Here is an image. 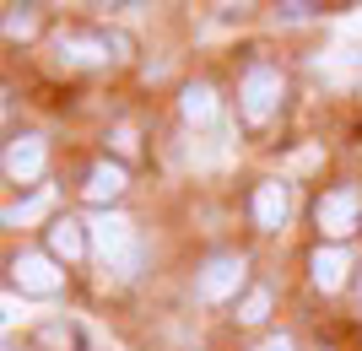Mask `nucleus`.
Here are the masks:
<instances>
[{
    "instance_id": "obj_10",
    "label": "nucleus",
    "mask_w": 362,
    "mask_h": 351,
    "mask_svg": "<svg viewBox=\"0 0 362 351\" xmlns=\"http://www.w3.org/2000/svg\"><path fill=\"white\" fill-rule=\"evenodd\" d=\"M81 195H87L98 211H108V206L124 195V168L119 162H98V168L87 173V184H81Z\"/></svg>"
},
{
    "instance_id": "obj_7",
    "label": "nucleus",
    "mask_w": 362,
    "mask_h": 351,
    "mask_svg": "<svg viewBox=\"0 0 362 351\" xmlns=\"http://www.w3.org/2000/svg\"><path fill=\"white\" fill-rule=\"evenodd\" d=\"M44 162H49L44 136H11L6 141V179L11 184H33L44 173Z\"/></svg>"
},
{
    "instance_id": "obj_14",
    "label": "nucleus",
    "mask_w": 362,
    "mask_h": 351,
    "mask_svg": "<svg viewBox=\"0 0 362 351\" xmlns=\"http://www.w3.org/2000/svg\"><path fill=\"white\" fill-rule=\"evenodd\" d=\"M33 22H38V16H33V6H6V38H28Z\"/></svg>"
},
{
    "instance_id": "obj_9",
    "label": "nucleus",
    "mask_w": 362,
    "mask_h": 351,
    "mask_svg": "<svg viewBox=\"0 0 362 351\" xmlns=\"http://www.w3.org/2000/svg\"><path fill=\"white\" fill-rule=\"evenodd\" d=\"M346 270H351V254L341 244H319L314 254H308V275H314L319 292H341L346 287Z\"/></svg>"
},
{
    "instance_id": "obj_4",
    "label": "nucleus",
    "mask_w": 362,
    "mask_h": 351,
    "mask_svg": "<svg viewBox=\"0 0 362 351\" xmlns=\"http://www.w3.org/2000/svg\"><path fill=\"white\" fill-rule=\"evenodd\" d=\"M314 227L330 238V244H341L346 232L362 227V189L357 184H341V189H325V195L314 200Z\"/></svg>"
},
{
    "instance_id": "obj_8",
    "label": "nucleus",
    "mask_w": 362,
    "mask_h": 351,
    "mask_svg": "<svg viewBox=\"0 0 362 351\" xmlns=\"http://www.w3.org/2000/svg\"><path fill=\"white\" fill-rule=\"evenodd\" d=\"M255 222H259V232H281L287 227V216H292V189L281 179H265V184H255Z\"/></svg>"
},
{
    "instance_id": "obj_5",
    "label": "nucleus",
    "mask_w": 362,
    "mask_h": 351,
    "mask_svg": "<svg viewBox=\"0 0 362 351\" xmlns=\"http://www.w3.org/2000/svg\"><path fill=\"white\" fill-rule=\"evenodd\" d=\"M11 287H22L28 297H54L65 287V270L54 265V254H38V249H22L11 260Z\"/></svg>"
},
{
    "instance_id": "obj_1",
    "label": "nucleus",
    "mask_w": 362,
    "mask_h": 351,
    "mask_svg": "<svg viewBox=\"0 0 362 351\" xmlns=\"http://www.w3.org/2000/svg\"><path fill=\"white\" fill-rule=\"evenodd\" d=\"M87 244H92V254H98V265L103 270H114L119 281H136L141 275V232H136V222L124 211H98L87 222Z\"/></svg>"
},
{
    "instance_id": "obj_17",
    "label": "nucleus",
    "mask_w": 362,
    "mask_h": 351,
    "mask_svg": "<svg viewBox=\"0 0 362 351\" xmlns=\"http://www.w3.org/2000/svg\"><path fill=\"white\" fill-rule=\"evenodd\" d=\"M44 206V195H33V200H22V206H6V222H22V216H33Z\"/></svg>"
},
{
    "instance_id": "obj_15",
    "label": "nucleus",
    "mask_w": 362,
    "mask_h": 351,
    "mask_svg": "<svg viewBox=\"0 0 362 351\" xmlns=\"http://www.w3.org/2000/svg\"><path fill=\"white\" fill-rule=\"evenodd\" d=\"M108 141H114V152H119V157H136V130H130V124H114V136H108Z\"/></svg>"
},
{
    "instance_id": "obj_18",
    "label": "nucleus",
    "mask_w": 362,
    "mask_h": 351,
    "mask_svg": "<svg viewBox=\"0 0 362 351\" xmlns=\"http://www.w3.org/2000/svg\"><path fill=\"white\" fill-rule=\"evenodd\" d=\"M259 351H298V346H292V335H265Z\"/></svg>"
},
{
    "instance_id": "obj_3",
    "label": "nucleus",
    "mask_w": 362,
    "mask_h": 351,
    "mask_svg": "<svg viewBox=\"0 0 362 351\" xmlns=\"http://www.w3.org/2000/svg\"><path fill=\"white\" fill-rule=\"evenodd\" d=\"M281 92H287V81H281V71L265 60H255L249 71H243L238 81V108H243V119L249 124H265L276 114V103H281Z\"/></svg>"
},
{
    "instance_id": "obj_13",
    "label": "nucleus",
    "mask_w": 362,
    "mask_h": 351,
    "mask_svg": "<svg viewBox=\"0 0 362 351\" xmlns=\"http://www.w3.org/2000/svg\"><path fill=\"white\" fill-rule=\"evenodd\" d=\"M265 314H271V292L255 287V292L238 303V324H265Z\"/></svg>"
},
{
    "instance_id": "obj_11",
    "label": "nucleus",
    "mask_w": 362,
    "mask_h": 351,
    "mask_svg": "<svg viewBox=\"0 0 362 351\" xmlns=\"http://www.w3.org/2000/svg\"><path fill=\"white\" fill-rule=\"evenodd\" d=\"M87 232H81V222H71V216H60V222H49V254H54V260H81V254H87Z\"/></svg>"
},
{
    "instance_id": "obj_6",
    "label": "nucleus",
    "mask_w": 362,
    "mask_h": 351,
    "mask_svg": "<svg viewBox=\"0 0 362 351\" xmlns=\"http://www.w3.org/2000/svg\"><path fill=\"white\" fill-rule=\"evenodd\" d=\"M243 275H249V260H243V254H211L195 275V292L206 303H222V297H233V292L243 287Z\"/></svg>"
},
{
    "instance_id": "obj_12",
    "label": "nucleus",
    "mask_w": 362,
    "mask_h": 351,
    "mask_svg": "<svg viewBox=\"0 0 362 351\" xmlns=\"http://www.w3.org/2000/svg\"><path fill=\"white\" fill-rule=\"evenodd\" d=\"M179 114H184V124H216V92H211V81H189L184 87V97H179Z\"/></svg>"
},
{
    "instance_id": "obj_16",
    "label": "nucleus",
    "mask_w": 362,
    "mask_h": 351,
    "mask_svg": "<svg viewBox=\"0 0 362 351\" xmlns=\"http://www.w3.org/2000/svg\"><path fill=\"white\" fill-rule=\"evenodd\" d=\"M314 11H325V6H308V0H287V6H281L287 22H303V16H314Z\"/></svg>"
},
{
    "instance_id": "obj_2",
    "label": "nucleus",
    "mask_w": 362,
    "mask_h": 351,
    "mask_svg": "<svg viewBox=\"0 0 362 351\" xmlns=\"http://www.w3.org/2000/svg\"><path fill=\"white\" fill-rule=\"evenodd\" d=\"M130 38L124 32H60L54 38V60L60 65H103V60H130Z\"/></svg>"
}]
</instances>
